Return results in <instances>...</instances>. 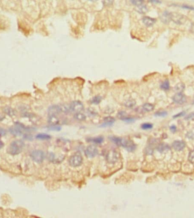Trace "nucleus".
Masks as SVG:
<instances>
[{"label": "nucleus", "mask_w": 194, "mask_h": 218, "mask_svg": "<svg viewBox=\"0 0 194 218\" xmlns=\"http://www.w3.org/2000/svg\"><path fill=\"white\" fill-rule=\"evenodd\" d=\"M31 129V128H27L19 122L15 123L14 126H13L9 129V131L11 134L15 136H20L22 135H26L29 133Z\"/></svg>", "instance_id": "obj_1"}, {"label": "nucleus", "mask_w": 194, "mask_h": 218, "mask_svg": "<svg viewBox=\"0 0 194 218\" xmlns=\"http://www.w3.org/2000/svg\"><path fill=\"white\" fill-rule=\"evenodd\" d=\"M25 143L21 140L13 141L7 148V152L12 155H15L20 154L24 148Z\"/></svg>", "instance_id": "obj_2"}, {"label": "nucleus", "mask_w": 194, "mask_h": 218, "mask_svg": "<svg viewBox=\"0 0 194 218\" xmlns=\"http://www.w3.org/2000/svg\"><path fill=\"white\" fill-rule=\"evenodd\" d=\"M83 161L82 156L80 153H76L70 157L69 163L73 167H79L82 164Z\"/></svg>", "instance_id": "obj_3"}, {"label": "nucleus", "mask_w": 194, "mask_h": 218, "mask_svg": "<svg viewBox=\"0 0 194 218\" xmlns=\"http://www.w3.org/2000/svg\"><path fill=\"white\" fill-rule=\"evenodd\" d=\"M120 158V154L115 150H110L106 155V160L110 164H114L119 160Z\"/></svg>", "instance_id": "obj_4"}, {"label": "nucleus", "mask_w": 194, "mask_h": 218, "mask_svg": "<svg viewBox=\"0 0 194 218\" xmlns=\"http://www.w3.org/2000/svg\"><path fill=\"white\" fill-rule=\"evenodd\" d=\"M31 156L34 161L38 163H41L44 160L45 154L43 151L38 150H34L31 152Z\"/></svg>", "instance_id": "obj_5"}, {"label": "nucleus", "mask_w": 194, "mask_h": 218, "mask_svg": "<svg viewBox=\"0 0 194 218\" xmlns=\"http://www.w3.org/2000/svg\"><path fill=\"white\" fill-rule=\"evenodd\" d=\"M171 20L177 25H183L186 23L187 18L182 14L178 13H171Z\"/></svg>", "instance_id": "obj_6"}, {"label": "nucleus", "mask_w": 194, "mask_h": 218, "mask_svg": "<svg viewBox=\"0 0 194 218\" xmlns=\"http://www.w3.org/2000/svg\"><path fill=\"white\" fill-rule=\"evenodd\" d=\"M121 146L123 147L127 150L128 151L132 152L136 149V144L130 140H126V139H122L121 141Z\"/></svg>", "instance_id": "obj_7"}, {"label": "nucleus", "mask_w": 194, "mask_h": 218, "mask_svg": "<svg viewBox=\"0 0 194 218\" xmlns=\"http://www.w3.org/2000/svg\"><path fill=\"white\" fill-rule=\"evenodd\" d=\"M98 153V150L95 146L90 145L87 147L85 150V155L87 157L92 158L95 157Z\"/></svg>", "instance_id": "obj_8"}, {"label": "nucleus", "mask_w": 194, "mask_h": 218, "mask_svg": "<svg viewBox=\"0 0 194 218\" xmlns=\"http://www.w3.org/2000/svg\"><path fill=\"white\" fill-rule=\"evenodd\" d=\"M70 111L78 113L81 112L83 109V105L80 101H74L71 103L69 106Z\"/></svg>", "instance_id": "obj_9"}, {"label": "nucleus", "mask_w": 194, "mask_h": 218, "mask_svg": "<svg viewBox=\"0 0 194 218\" xmlns=\"http://www.w3.org/2000/svg\"><path fill=\"white\" fill-rule=\"evenodd\" d=\"M61 112H62L61 106H57V105L51 106L48 110V116H57Z\"/></svg>", "instance_id": "obj_10"}, {"label": "nucleus", "mask_w": 194, "mask_h": 218, "mask_svg": "<svg viewBox=\"0 0 194 218\" xmlns=\"http://www.w3.org/2000/svg\"><path fill=\"white\" fill-rule=\"evenodd\" d=\"M173 100L174 103L179 104H182L184 103L186 101V98L185 95H183V94H182L181 93H178L173 96Z\"/></svg>", "instance_id": "obj_11"}, {"label": "nucleus", "mask_w": 194, "mask_h": 218, "mask_svg": "<svg viewBox=\"0 0 194 218\" xmlns=\"http://www.w3.org/2000/svg\"><path fill=\"white\" fill-rule=\"evenodd\" d=\"M172 146L175 150L180 151L185 148L186 144L182 141H175L173 142Z\"/></svg>", "instance_id": "obj_12"}, {"label": "nucleus", "mask_w": 194, "mask_h": 218, "mask_svg": "<svg viewBox=\"0 0 194 218\" xmlns=\"http://www.w3.org/2000/svg\"><path fill=\"white\" fill-rule=\"evenodd\" d=\"M156 20L154 18H150L149 17H144L143 18V22L147 27H150L155 24Z\"/></svg>", "instance_id": "obj_13"}, {"label": "nucleus", "mask_w": 194, "mask_h": 218, "mask_svg": "<svg viewBox=\"0 0 194 218\" xmlns=\"http://www.w3.org/2000/svg\"><path fill=\"white\" fill-rule=\"evenodd\" d=\"M115 119L114 117H111V116L107 117L104 119V122L102 123L101 126H102V127H110V126L113 125V123L115 122Z\"/></svg>", "instance_id": "obj_14"}, {"label": "nucleus", "mask_w": 194, "mask_h": 218, "mask_svg": "<svg viewBox=\"0 0 194 218\" xmlns=\"http://www.w3.org/2000/svg\"><path fill=\"white\" fill-rule=\"evenodd\" d=\"M161 20L165 23H168L171 20V13L167 12H165L161 16Z\"/></svg>", "instance_id": "obj_15"}, {"label": "nucleus", "mask_w": 194, "mask_h": 218, "mask_svg": "<svg viewBox=\"0 0 194 218\" xmlns=\"http://www.w3.org/2000/svg\"><path fill=\"white\" fill-rule=\"evenodd\" d=\"M48 122L52 125H57L59 122V118L57 116H49Z\"/></svg>", "instance_id": "obj_16"}, {"label": "nucleus", "mask_w": 194, "mask_h": 218, "mask_svg": "<svg viewBox=\"0 0 194 218\" xmlns=\"http://www.w3.org/2000/svg\"><path fill=\"white\" fill-rule=\"evenodd\" d=\"M136 10H137V12L138 13H140V14H145V13L148 12V7H146V5L143 4L141 5H140V6H137Z\"/></svg>", "instance_id": "obj_17"}, {"label": "nucleus", "mask_w": 194, "mask_h": 218, "mask_svg": "<svg viewBox=\"0 0 194 218\" xmlns=\"http://www.w3.org/2000/svg\"><path fill=\"white\" fill-rule=\"evenodd\" d=\"M170 148L169 146L167 144L165 143H161L157 147V150L160 152H163L166 151Z\"/></svg>", "instance_id": "obj_18"}, {"label": "nucleus", "mask_w": 194, "mask_h": 218, "mask_svg": "<svg viewBox=\"0 0 194 218\" xmlns=\"http://www.w3.org/2000/svg\"><path fill=\"white\" fill-rule=\"evenodd\" d=\"M89 142H93L96 144H100L102 143L103 142V138L102 136H98V137H95V138H91L88 139Z\"/></svg>", "instance_id": "obj_19"}, {"label": "nucleus", "mask_w": 194, "mask_h": 218, "mask_svg": "<svg viewBox=\"0 0 194 218\" xmlns=\"http://www.w3.org/2000/svg\"><path fill=\"white\" fill-rule=\"evenodd\" d=\"M154 108V106L150 103H145L143 106V109L145 112H151Z\"/></svg>", "instance_id": "obj_20"}, {"label": "nucleus", "mask_w": 194, "mask_h": 218, "mask_svg": "<svg viewBox=\"0 0 194 218\" xmlns=\"http://www.w3.org/2000/svg\"><path fill=\"white\" fill-rule=\"evenodd\" d=\"M36 138L40 140H48L51 139V136L47 134H39L36 135Z\"/></svg>", "instance_id": "obj_21"}, {"label": "nucleus", "mask_w": 194, "mask_h": 218, "mask_svg": "<svg viewBox=\"0 0 194 218\" xmlns=\"http://www.w3.org/2000/svg\"><path fill=\"white\" fill-rule=\"evenodd\" d=\"M185 86L183 83H179L175 86L174 90L175 91H177L178 93H181L183 90H185Z\"/></svg>", "instance_id": "obj_22"}, {"label": "nucleus", "mask_w": 194, "mask_h": 218, "mask_svg": "<svg viewBox=\"0 0 194 218\" xmlns=\"http://www.w3.org/2000/svg\"><path fill=\"white\" fill-rule=\"evenodd\" d=\"M136 105V101L133 99H129L125 101L124 106L127 108H132Z\"/></svg>", "instance_id": "obj_23"}, {"label": "nucleus", "mask_w": 194, "mask_h": 218, "mask_svg": "<svg viewBox=\"0 0 194 218\" xmlns=\"http://www.w3.org/2000/svg\"><path fill=\"white\" fill-rule=\"evenodd\" d=\"M74 119L78 121H83L86 119V116L85 114L81 113V112L76 113V114L74 116Z\"/></svg>", "instance_id": "obj_24"}, {"label": "nucleus", "mask_w": 194, "mask_h": 218, "mask_svg": "<svg viewBox=\"0 0 194 218\" xmlns=\"http://www.w3.org/2000/svg\"><path fill=\"white\" fill-rule=\"evenodd\" d=\"M110 139L111 140V141L113 142L115 144H117V146L121 145V141L122 138L117 137V136H111V137H110Z\"/></svg>", "instance_id": "obj_25"}, {"label": "nucleus", "mask_w": 194, "mask_h": 218, "mask_svg": "<svg viewBox=\"0 0 194 218\" xmlns=\"http://www.w3.org/2000/svg\"><path fill=\"white\" fill-rule=\"evenodd\" d=\"M4 112L6 113L7 114H8L9 116H13L15 114V111L14 109H13L12 108L7 107H5L4 108Z\"/></svg>", "instance_id": "obj_26"}, {"label": "nucleus", "mask_w": 194, "mask_h": 218, "mask_svg": "<svg viewBox=\"0 0 194 218\" xmlns=\"http://www.w3.org/2000/svg\"><path fill=\"white\" fill-rule=\"evenodd\" d=\"M161 88L165 90H169L170 88V83H169V81L166 80L165 81H164V82L161 84Z\"/></svg>", "instance_id": "obj_27"}, {"label": "nucleus", "mask_w": 194, "mask_h": 218, "mask_svg": "<svg viewBox=\"0 0 194 218\" xmlns=\"http://www.w3.org/2000/svg\"><path fill=\"white\" fill-rule=\"evenodd\" d=\"M102 100V98L100 96H96L91 100V103L94 104H98L101 103Z\"/></svg>", "instance_id": "obj_28"}, {"label": "nucleus", "mask_w": 194, "mask_h": 218, "mask_svg": "<svg viewBox=\"0 0 194 218\" xmlns=\"http://www.w3.org/2000/svg\"><path fill=\"white\" fill-rule=\"evenodd\" d=\"M130 1L132 4L135 5L136 6H138L140 5H143L144 2V0H130Z\"/></svg>", "instance_id": "obj_29"}, {"label": "nucleus", "mask_w": 194, "mask_h": 218, "mask_svg": "<svg viewBox=\"0 0 194 218\" xmlns=\"http://www.w3.org/2000/svg\"><path fill=\"white\" fill-rule=\"evenodd\" d=\"M152 128H153V125L150 123H144L141 125V128L144 130L150 129Z\"/></svg>", "instance_id": "obj_30"}, {"label": "nucleus", "mask_w": 194, "mask_h": 218, "mask_svg": "<svg viewBox=\"0 0 194 218\" xmlns=\"http://www.w3.org/2000/svg\"><path fill=\"white\" fill-rule=\"evenodd\" d=\"M188 160L191 163H194V150L190 152L189 156H188Z\"/></svg>", "instance_id": "obj_31"}, {"label": "nucleus", "mask_w": 194, "mask_h": 218, "mask_svg": "<svg viewBox=\"0 0 194 218\" xmlns=\"http://www.w3.org/2000/svg\"><path fill=\"white\" fill-rule=\"evenodd\" d=\"M167 114V113L166 111H159L155 113L156 116L158 117H165Z\"/></svg>", "instance_id": "obj_32"}, {"label": "nucleus", "mask_w": 194, "mask_h": 218, "mask_svg": "<svg viewBox=\"0 0 194 218\" xmlns=\"http://www.w3.org/2000/svg\"><path fill=\"white\" fill-rule=\"evenodd\" d=\"M123 121H124L126 122H132L135 121V120L133 119V118L131 117H125L124 118H123L122 119Z\"/></svg>", "instance_id": "obj_33"}, {"label": "nucleus", "mask_w": 194, "mask_h": 218, "mask_svg": "<svg viewBox=\"0 0 194 218\" xmlns=\"http://www.w3.org/2000/svg\"><path fill=\"white\" fill-rule=\"evenodd\" d=\"M49 130H56V131H59L61 130V128L58 127V126H57L56 125H53V126H52V127L49 128Z\"/></svg>", "instance_id": "obj_34"}, {"label": "nucleus", "mask_w": 194, "mask_h": 218, "mask_svg": "<svg viewBox=\"0 0 194 218\" xmlns=\"http://www.w3.org/2000/svg\"><path fill=\"white\" fill-rule=\"evenodd\" d=\"M6 134V131L4 129L0 128V136H4Z\"/></svg>", "instance_id": "obj_35"}, {"label": "nucleus", "mask_w": 194, "mask_h": 218, "mask_svg": "<svg viewBox=\"0 0 194 218\" xmlns=\"http://www.w3.org/2000/svg\"><path fill=\"white\" fill-rule=\"evenodd\" d=\"M194 119V113H191L190 114H188L187 117H186V120H192Z\"/></svg>", "instance_id": "obj_36"}, {"label": "nucleus", "mask_w": 194, "mask_h": 218, "mask_svg": "<svg viewBox=\"0 0 194 218\" xmlns=\"http://www.w3.org/2000/svg\"><path fill=\"white\" fill-rule=\"evenodd\" d=\"M118 116L120 118V119H122L123 118L126 117V114H125V112H120L119 113Z\"/></svg>", "instance_id": "obj_37"}, {"label": "nucleus", "mask_w": 194, "mask_h": 218, "mask_svg": "<svg viewBox=\"0 0 194 218\" xmlns=\"http://www.w3.org/2000/svg\"><path fill=\"white\" fill-rule=\"evenodd\" d=\"M185 114V112H180V113H178V114H177L176 115H175L174 116V118H177V117H180V116H183Z\"/></svg>", "instance_id": "obj_38"}, {"label": "nucleus", "mask_w": 194, "mask_h": 218, "mask_svg": "<svg viewBox=\"0 0 194 218\" xmlns=\"http://www.w3.org/2000/svg\"><path fill=\"white\" fill-rule=\"evenodd\" d=\"M182 7H183V8H185V9H187L194 10V7H193L187 6V5H183V6H182Z\"/></svg>", "instance_id": "obj_39"}, {"label": "nucleus", "mask_w": 194, "mask_h": 218, "mask_svg": "<svg viewBox=\"0 0 194 218\" xmlns=\"http://www.w3.org/2000/svg\"><path fill=\"white\" fill-rule=\"evenodd\" d=\"M170 130L174 133L175 132V131L177 130L176 127H175V126H171V127H170Z\"/></svg>", "instance_id": "obj_40"}, {"label": "nucleus", "mask_w": 194, "mask_h": 218, "mask_svg": "<svg viewBox=\"0 0 194 218\" xmlns=\"http://www.w3.org/2000/svg\"><path fill=\"white\" fill-rule=\"evenodd\" d=\"M149 1H150V2H152V3L153 4H158L161 2L159 0H149Z\"/></svg>", "instance_id": "obj_41"}, {"label": "nucleus", "mask_w": 194, "mask_h": 218, "mask_svg": "<svg viewBox=\"0 0 194 218\" xmlns=\"http://www.w3.org/2000/svg\"><path fill=\"white\" fill-rule=\"evenodd\" d=\"M3 146H4V143L0 140V149L3 147Z\"/></svg>", "instance_id": "obj_42"}, {"label": "nucleus", "mask_w": 194, "mask_h": 218, "mask_svg": "<svg viewBox=\"0 0 194 218\" xmlns=\"http://www.w3.org/2000/svg\"><path fill=\"white\" fill-rule=\"evenodd\" d=\"M91 1H96V0H91Z\"/></svg>", "instance_id": "obj_43"}]
</instances>
